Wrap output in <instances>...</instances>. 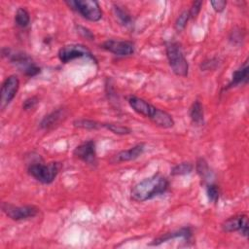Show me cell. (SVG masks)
Returning a JSON list of instances; mask_svg holds the SVG:
<instances>
[{"mask_svg": "<svg viewBox=\"0 0 249 249\" xmlns=\"http://www.w3.org/2000/svg\"><path fill=\"white\" fill-rule=\"evenodd\" d=\"M169 182L160 173H156L135 184L130 191V197L136 202H144L155 196L164 194Z\"/></svg>", "mask_w": 249, "mask_h": 249, "instance_id": "obj_1", "label": "cell"}, {"mask_svg": "<svg viewBox=\"0 0 249 249\" xmlns=\"http://www.w3.org/2000/svg\"><path fill=\"white\" fill-rule=\"evenodd\" d=\"M165 53L172 72L180 77L188 76L189 63L185 57L181 46L177 42H166Z\"/></svg>", "mask_w": 249, "mask_h": 249, "instance_id": "obj_2", "label": "cell"}, {"mask_svg": "<svg viewBox=\"0 0 249 249\" xmlns=\"http://www.w3.org/2000/svg\"><path fill=\"white\" fill-rule=\"evenodd\" d=\"M61 167L62 164L58 161H52L47 164L43 162H33L28 165L27 172L36 181L48 185L54 181Z\"/></svg>", "mask_w": 249, "mask_h": 249, "instance_id": "obj_3", "label": "cell"}, {"mask_svg": "<svg viewBox=\"0 0 249 249\" xmlns=\"http://www.w3.org/2000/svg\"><path fill=\"white\" fill-rule=\"evenodd\" d=\"M2 55L9 57L10 61L27 77H34L41 71L40 67L25 53H12L10 49L4 48L2 50Z\"/></svg>", "mask_w": 249, "mask_h": 249, "instance_id": "obj_4", "label": "cell"}, {"mask_svg": "<svg viewBox=\"0 0 249 249\" xmlns=\"http://www.w3.org/2000/svg\"><path fill=\"white\" fill-rule=\"evenodd\" d=\"M66 5L73 11L79 13L89 21H98L102 18V10L99 3L94 0H70Z\"/></svg>", "mask_w": 249, "mask_h": 249, "instance_id": "obj_5", "label": "cell"}, {"mask_svg": "<svg viewBox=\"0 0 249 249\" xmlns=\"http://www.w3.org/2000/svg\"><path fill=\"white\" fill-rule=\"evenodd\" d=\"M57 55L62 63H67L69 61L81 57H87L93 60L95 63L97 62L96 58L91 53V52L82 44H70L63 46L59 49Z\"/></svg>", "mask_w": 249, "mask_h": 249, "instance_id": "obj_6", "label": "cell"}, {"mask_svg": "<svg viewBox=\"0 0 249 249\" xmlns=\"http://www.w3.org/2000/svg\"><path fill=\"white\" fill-rule=\"evenodd\" d=\"M2 211L14 221H21L33 218L39 213V208L34 205L18 206L9 202H2Z\"/></svg>", "mask_w": 249, "mask_h": 249, "instance_id": "obj_7", "label": "cell"}, {"mask_svg": "<svg viewBox=\"0 0 249 249\" xmlns=\"http://www.w3.org/2000/svg\"><path fill=\"white\" fill-rule=\"evenodd\" d=\"M19 89V79L16 75L8 76L1 86L0 90V108L4 110L15 98Z\"/></svg>", "mask_w": 249, "mask_h": 249, "instance_id": "obj_8", "label": "cell"}, {"mask_svg": "<svg viewBox=\"0 0 249 249\" xmlns=\"http://www.w3.org/2000/svg\"><path fill=\"white\" fill-rule=\"evenodd\" d=\"M73 156L87 164L95 166L97 164L95 142L89 140L78 145L73 151Z\"/></svg>", "mask_w": 249, "mask_h": 249, "instance_id": "obj_9", "label": "cell"}, {"mask_svg": "<svg viewBox=\"0 0 249 249\" xmlns=\"http://www.w3.org/2000/svg\"><path fill=\"white\" fill-rule=\"evenodd\" d=\"M222 230L225 232L238 231L242 236H248V216L246 214L234 215L228 218L222 224Z\"/></svg>", "mask_w": 249, "mask_h": 249, "instance_id": "obj_10", "label": "cell"}, {"mask_svg": "<svg viewBox=\"0 0 249 249\" xmlns=\"http://www.w3.org/2000/svg\"><path fill=\"white\" fill-rule=\"evenodd\" d=\"M100 47L118 56H128L134 53V45L129 41L109 39L103 42Z\"/></svg>", "mask_w": 249, "mask_h": 249, "instance_id": "obj_11", "label": "cell"}, {"mask_svg": "<svg viewBox=\"0 0 249 249\" xmlns=\"http://www.w3.org/2000/svg\"><path fill=\"white\" fill-rule=\"evenodd\" d=\"M127 102L133 111H135L139 115L149 118L150 120L153 118V116L155 115L158 109L157 107H155L154 105L146 101L145 99L135 95H130L127 99Z\"/></svg>", "mask_w": 249, "mask_h": 249, "instance_id": "obj_12", "label": "cell"}, {"mask_svg": "<svg viewBox=\"0 0 249 249\" xmlns=\"http://www.w3.org/2000/svg\"><path fill=\"white\" fill-rule=\"evenodd\" d=\"M145 150V145L143 143L136 144L135 146L127 149V150H123L117 153L112 157L110 161L112 163H120V162H125V161H130L138 159Z\"/></svg>", "mask_w": 249, "mask_h": 249, "instance_id": "obj_13", "label": "cell"}, {"mask_svg": "<svg viewBox=\"0 0 249 249\" xmlns=\"http://www.w3.org/2000/svg\"><path fill=\"white\" fill-rule=\"evenodd\" d=\"M66 116L67 112L64 108L55 109L42 119L40 123V127L45 130L53 129L55 126L59 125V124L66 119Z\"/></svg>", "mask_w": 249, "mask_h": 249, "instance_id": "obj_14", "label": "cell"}, {"mask_svg": "<svg viewBox=\"0 0 249 249\" xmlns=\"http://www.w3.org/2000/svg\"><path fill=\"white\" fill-rule=\"evenodd\" d=\"M193 235V231L191 230V228H182L180 230L177 231H169L166 233H163L162 235L158 236L156 239L153 240V242L150 243V245H154V246H158L163 242H166L168 240L171 239H175V238H185L187 240L191 239Z\"/></svg>", "mask_w": 249, "mask_h": 249, "instance_id": "obj_15", "label": "cell"}, {"mask_svg": "<svg viewBox=\"0 0 249 249\" xmlns=\"http://www.w3.org/2000/svg\"><path fill=\"white\" fill-rule=\"evenodd\" d=\"M248 60L246 59L242 65L239 66V68H237L231 76V81L229 82V84L227 85V87H225L224 89H232L235 88L239 85H246L248 83Z\"/></svg>", "mask_w": 249, "mask_h": 249, "instance_id": "obj_16", "label": "cell"}, {"mask_svg": "<svg viewBox=\"0 0 249 249\" xmlns=\"http://www.w3.org/2000/svg\"><path fill=\"white\" fill-rule=\"evenodd\" d=\"M151 121L158 126L162 128H170L174 125V120L166 111L158 108Z\"/></svg>", "mask_w": 249, "mask_h": 249, "instance_id": "obj_17", "label": "cell"}, {"mask_svg": "<svg viewBox=\"0 0 249 249\" xmlns=\"http://www.w3.org/2000/svg\"><path fill=\"white\" fill-rule=\"evenodd\" d=\"M190 118L192 122L196 125H201L204 123V113L203 107L199 100H195L189 111Z\"/></svg>", "mask_w": 249, "mask_h": 249, "instance_id": "obj_18", "label": "cell"}, {"mask_svg": "<svg viewBox=\"0 0 249 249\" xmlns=\"http://www.w3.org/2000/svg\"><path fill=\"white\" fill-rule=\"evenodd\" d=\"M113 10H114V15L118 21L123 25V26H130L132 24V18L130 17V14L124 9L123 7L114 4L113 5Z\"/></svg>", "mask_w": 249, "mask_h": 249, "instance_id": "obj_19", "label": "cell"}, {"mask_svg": "<svg viewBox=\"0 0 249 249\" xmlns=\"http://www.w3.org/2000/svg\"><path fill=\"white\" fill-rule=\"evenodd\" d=\"M73 125L77 128L87 129V130H96L102 127V123L93 121L90 119H78L73 122Z\"/></svg>", "mask_w": 249, "mask_h": 249, "instance_id": "obj_20", "label": "cell"}, {"mask_svg": "<svg viewBox=\"0 0 249 249\" xmlns=\"http://www.w3.org/2000/svg\"><path fill=\"white\" fill-rule=\"evenodd\" d=\"M196 169L197 174L204 181H208L212 177V171L210 170V167H209L207 161L204 159H202V158H199L196 160Z\"/></svg>", "mask_w": 249, "mask_h": 249, "instance_id": "obj_21", "label": "cell"}, {"mask_svg": "<svg viewBox=\"0 0 249 249\" xmlns=\"http://www.w3.org/2000/svg\"><path fill=\"white\" fill-rule=\"evenodd\" d=\"M15 23L20 28L26 27L30 23V15L25 8H18L15 15Z\"/></svg>", "mask_w": 249, "mask_h": 249, "instance_id": "obj_22", "label": "cell"}, {"mask_svg": "<svg viewBox=\"0 0 249 249\" xmlns=\"http://www.w3.org/2000/svg\"><path fill=\"white\" fill-rule=\"evenodd\" d=\"M102 127L108 129L114 134L117 135H127L131 133V129L126 126L120 124H114V123H102Z\"/></svg>", "mask_w": 249, "mask_h": 249, "instance_id": "obj_23", "label": "cell"}, {"mask_svg": "<svg viewBox=\"0 0 249 249\" xmlns=\"http://www.w3.org/2000/svg\"><path fill=\"white\" fill-rule=\"evenodd\" d=\"M194 169V165L193 163L189 162V161H184L181 163H178L176 165H174L171 168V175L173 176H178V175H186V174H190Z\"/></svg>", "mask_w": 249, "mask_h": 249, "instance_id": "obj_24", "label": "cell"}, {"mask_svg": "<svg viewBox=\"0 0 249 249\" xmlns=\"http://www.w3.org/2000/svg\"><path fill=\"white\" fill-rule=\"evenodd\" d=\"M189 19H190L189 12H188V11H183V12L178 16V18H176L175 23H174V28H175L178 32L184 30L185 27L187 26V23H188Z\"/></svg>", "mask_w": 249, "mask_h": 249, "instance_id": "obj_25", "label": "cell"}, {"mask_svg": "<svg viewBox=\"0 0 249 249\" xmlns=\"http://www.w3.org/2000/svg\"><path fill=\"white\" fill-rule=\"evenodd\" d=\"M206 195L208 199L213 202V203H217L219 200V196H220V189L219 186L215 185V184H208L206 187Z\"/></svg>", "mask_w": 249, "mask_h": 249, "instance_id": "obj_26", "label": "cell"}, {"mask_svg": "<svg viewBox=\"0 0 249 249\" xmlns=\"http://www.w3.org/2000/svg\"><path fill=\"white\" fill-rule=\"evenodd\" d=\"M201 6H202V1H194L189 12L190 15V18H196V17L198 16L200 10H201Z\"/></svg>", "mask_w": 249, "mask_h": 249, "instance_id": "obj_27", "label": "cell"}, {"mask_svg": "<svg viewBox=\"0 0 249 249\" xmlns=\"http://www.w3.org/2000/svg\"><path fill=\"white\" fill-rule=\"evenodd\" d=\"M38 103H39V98H38L37 96H30V97L26 98V99L23 101L22 108H23V110L28 111V110L33 109Z\"/></svg>", "mask_w": 249, "mask_h": 249, "instance_id": "obj_28", "label": "cell"}, {"mask_svg": "<svg viewBox=\"0 0 249 249\" xmlns=\"http://www.w3.org/2000/svg\"><path fill=\"white\" fill-rule=\"evenodd\" d=\"M244 38V32L243 31H240V29H234L233 31H231V34L230 36V40L233 43V44H236V43H241L242 39Z\"/></svg>", "mask_w": 249, "mask_h": 249, "instance_id": "obj_29", "label": "cell"}, {"mask_svg": "<svg viewBox=\"0 0 249 249\" xmlns=\"http://www.w3.org/2000/svg\"><path fill=\"white\" fill-rule=\"evenodd\" d=\"M213 10L217 13H221L225 10L226 6H227V1L225 0H214L210 2Z\"/></svg>", "mask_w": 249, "mask_h": 249, "instance_id": "obj_30", "label": "cell"}, {"mask_svg": "<svg viewBox=\"0 0 249 249\" xmlns=\"http://www.w3.org/2000/svg\"><path fill=\"white\" fill-rule=\"evenodd\" d=\"M77 28H78V32L81 33L84 37H86V38L89 39V40H93L94 36H93V34H92L88 28L83 27V26H78Z\"/></svg>", "mask_w": 249, "mask_h": 249, "instance_id": "obj_31", "label": "cell"}]
</instances>
